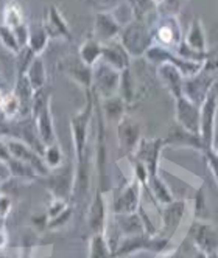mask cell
I'll return each instance as SVG.
<instances>
[{"label": "cell", "instance_id": "7a4b0ae2", "mask_svg": "<svg viewBox=\"0 0 218 258\" xmlns=\"http://www.w3.org/2000/svg\"><path fill=\"white\" fill-rule=\"evenodd\" d=\"M7 143H8V148L11 151V156L14 159H19L22 162H27L38 173H47V170L44 167V163H42L39 154L36 153L30 145H27L22 140H17V139H10V140H7Z\"/></svg>", "mask_w": 218, "mask_h": 258}, {"label": "cell", "instance_id": "ac0fdd59", "mask_svg": "<svg viewBox=\"0 0 218 258\" xmlns=\"http://www.w3.org/2000/svg\"><path fill=\"white\" fill-rule=\"evenodd\" d=\"M11 159H13V156H11V151H10V148H8L7 140L0 139V162L7 165Z\"/></svg>", "mask_w": 218, "mask_h": 258}, {"label": "cell", "instance_id": "7402d4cb", "mask_svg": "<svg viewBox=\"0 0 218 258\" xmlns=\"http://www.w3.org/2000/svg\"><path fill=\"white\" fill-rule=\"evenodd\" d=\"M0 89H2V77H0Z\"/></svg>", "mask_w": 218, "mask_h": 258}, {"label": "cell", "instance_id": "8992f818", "mask_svg": "<svg viewBox=\"0 0 218 258\" xmlns=\"http://www.w3.org/2000/svg\"><path fill=\"white\" fill-rule=\"evenodd\" d=\"M101 59L104 64L114 67L116 70H125L128 67V51L125 50V47H117V45H103V53Z\"/></svg>", "mask_w": 218, "mask_h": 258}, {"label": "cell", "instance_id": "ba28073f", "mask_svg": "<svg viewBox=\"0 0 218 258\" xmlns=\"http://www.w3.org/2000/svg\"><path fill=\"white\" fill-rule=\"evenodd\" d=\"M50 39V36L45 30L44 25H36V27H30V36H28V47L41 56V53L45 50L47 42Z\"/></svg>", "mask_w": 218, "mask_h": 258}, {"label": "cell", "instance_id": "7c38bea8", "mask_svg": "<svg viewBox=\"0 0 218 258\" xmlns=\"http://www.w3.org/2000/svg\"><path fill=\"white\" fill-rule=\"evenodd\" d=\"M187 45L193 51H203L204 47H206V39H204L203 27H201V22H199L198 19L190 27L189 36H187Z\"/></svg>", "mask_w": 218, "mask_h": 258}, {"label": "cell", "instance_id": "52a82bcc", "mask_svg": "<svg viewBox=\"0 0 218 258\" xmlns=\"http://www.w3.org/2000/svg\"><path fill=\"white\" fill-rule=\"evenodd\" d=\"M101 53H103V45L100 41H97L95 38H90L87 39L81 48H80V59L89 66V67H92L100 58H101Z\"/></svg>", "mask_w": 218, "mask_h": 258}, {"label": "cell", "instance_id": "30bf717a", "mask_svg": "<svg viewBox=\"0 0 218 258\" xmlns=\"http://www.w3.org/2000/svg\"><path fill=\"white\" fill-rule=\"evenodd\" d=\"M36 56H38V54H36L28 45L22 47L19 51L16 53V72H17V77L27 75V72H28V69L33 64Z\"/></svg>", "mask_w": 218, "mask_h": 258}, {"label": "cell", "instance_id": "277c9868", "mask_svg": "<svg viewBox=\"0 0 218 258\" xmlns=\"http://www.w3.org/2000/svg\"><path fill=\"white\" fill-rule=\"evenodd\" d=\"M92 80L100 92H103V94H113L120 83V73L114 67L103 62L92 72Z\"/></svg>", "mask_w": 218, "mask_h": 258}, {"label": "cell", "instance_id": "5bb4252c", "mask_svg": "<svg viewBox=\"0 0 218 258\" xmlns=\"http://www.w3.org/2000/svg\"><path fill=\"white\" fill-rule=\"evenodd\" d=\"M0 44H2L8 51H11L14 54L22 48L19 41H17V38H16L14 30L7 27V25H4V24L0 25Z\"/></svg>", "mask_w": 218, "mask_h": 258}, {"label": "cell", "instance_id": "e0dca14e", "mask_svg": "<svg viewBox=\"0 0 218 258\" xmlns=\"http://www.w3.org/2000/svg\"><path fill=\"white\" fill-rule=\"evenodd\" d=\"M157 39H159L162 44H170V42H173V39H175L173 28H172L170 25H162V27L157 30Z\"/></svg>", "mask_w": 218, "mask_h": 258}, {"label": "cell", "instance_id": "ffe728a7", "mask_svg": "<svg viewBox=\"0 0 218 258\" xmlns=\"http://www.w3.org/2000/svg\"><path fill=\"white\" fill-rule=\"evenodd\" d=\"M47 159L51 165L60 162V151H58L57 146H50V148L47 150Z\"/></svg>", "mask_w": 218, "mask_h": 258}, {"label": "cell", "instance_id": "d6986e66", "mask_svg": "<svg viewBox=\"0 0 218 258\" xmlns=\"http://www.w3.org/2000/svg\"><path fill=\"white\" fill-rule=\"evenodd\" d=\"M11 209V202L5 195H0V218H5Z\"/></svg>", "mask_w": 218, "mask_h": 258}, {"label": "cell", "instance_id": "2e32d148", "mask_svg": "<svg viewBox=\"0 0 218 258\" xmlns=\"http://www.w3.org/2000/svg\"><path fill=\"white\" fill-rule=\"evenodd\" d=\"M101 223H103V206H101V201L97 199V202L94 204V209H92V218H90V224H92L94 230H100Z\"/></svg>", "mask_w": 218, "mask_h": 258}, {"label": "cell", "instance_id": "4fadbf2b", "mask_svg": "<svg viewBox=\"0 0 218 258\" xmlns=\"http://www.w3.org/2000/svg\"><path fill=\"white\" fill-rule=\"evenodd\" d=\"M21 24H24V14L21 11V7L17 4H8L4 8V25L16 28Z\"/></svg>", "mask_w": 218, "mask_h": 258}, {"label": "cell", "instance_id": "44dd1931", "mask_svg": "<svg viewBox=\"0 0 218 258\" xmlns=\"http://www.w3.org/2000/svg\"><path fill=\"white\" fill-rule=\"evenodd\" d=\"M7 243V233L4 232V229H0V247L5 246Z\"/></svg>", "mask_w": 218, "mask_h": 258}, {"label": "cell", "instance_id": "9c48e42d", "mask_svg": "<svg viewBox=\"0 0 218 258\" xmlns=\"http://www.w3.org/2000/svg\"><path fill=\"white\" fill-rule=\"evenodd\" d=\"M45 66L41 56H36L33 64L30 66L28 72H27V78L31 83L34 90H41L45 84Z\"/></svg>", "mask_w": 218, "mask_h": 258}, {"label": "cell", "instance_id": "8fae6325", "mask_svg": "<svg viewBox=\"0 0 218 258\" xmlns=\"http://www.w3.org/2000/svg\"><path fill=\"white\" fill-rule=\"evenodd\" d=\"M7 167H8L10 173L17 179H31L38 174V171H36L31 165H28L27 162H22L19 159H14V157L7 163Z\"/></svg>", "mask_w": 218, "mask_h": 258}, {"label": "cell", "instance_id": "9a60e30c", "mask_svg": "<svg viewBox=\"0 0 218 258\" xmlns=\"http://www.w3.org/2000/svg\"><path fill=\"white\" fill-rule=\"evenodd\" d=\"M90 258H109V252L106 249L104 239L97 235L92 239V253H90Z\"/></svg>", "mask_w": 218, "mask_h": 258}, {"label": "cell", "instance_id": "5b68a950", "mask_svg": "<svg viewBox=\"0 0 218 258\" xmlns=\"http://www.w3.org/2000/svg\"><path fill=\"white\" fill-rule=\"evenodd\" d=\"M42 25L45 27L50 38H66V39L72 38L70 30L64 21V17L57 7H48L47 14H45V21Z\"/></svg>", "mask_w": 218, "mask_h": 258}, {"label": "cell", "instance_id": "6da1fadb", "mask_svg": "<svg viewBox=\"0 0 218 258\" xmlns=\"http://www.w3.org/2000/svg\"><path fill=\"white\" fill-rule=\"evenodd\" d=\"M120 34H122V45L133 56H140L143 51L145 53L148 51L150 34L139 22L130 24L125 30H122Z\"/></svg>", "mask_w": 218, "mask_h": 258}, {"label": "cell", "instance_id": "3957f363", "mask_svg": "<svg viewBox=\"0 0 218 258\" xmlns=\"http://www.w3.org/2000/svg\"><path fill=\"white\" fill-rule=\"evenodd\" d=\"M94 33H95L97 41L109 44L116 36L122 33V25L116 21V17L113 14L101 11L95 16Z\"/></svg>", "mask_w": 218, "mask_h": 258}]
</instances>
